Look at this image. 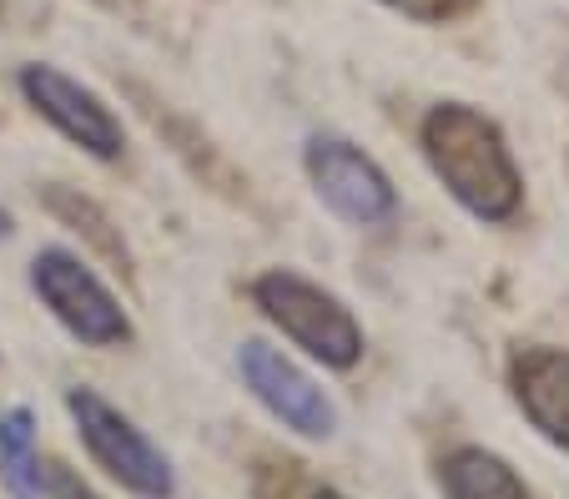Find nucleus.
I'll use <instances>...</instances> for the list:
<instances>
[{
    "instance_id": "f03ea898",
    "label": "nucleus",
    "mask_w": 569,
    "mask_h": 499,
    "mask_svg": "<svg viewBox=\"0 0 569 499\" xmlns=\"http://www.w3.org/2000/svg\"><path fill=\"white\" fill-rule=\"evenodd\" d=\"M248 298L312 363H322V369H333V373H348L363 363L368 333L333 288H322V282L302 278L292 268H268L248 282Z\"/></svg>"
},
{
    "instance_id": "2eb2a0df",
    "label": "nucleus",
    "mask_w": 569,
    "mask_h": 499,
    "mask_svg": "<svg viewBox=\"0 0 569 499\" xmlns=\"http://www.w3.org/2000/svg\"><path fill=\"white\" fill-rule=\"evenodd\" d=\"M308 499H348V495H343V489H312Z\"/></svg>"
},
{
    "instance_id": "20e7f679",
    "label": "nucleus",
    "mask_w": 569,
    "mask_h": 499,
    "mask_svg": "<svg viewBox=\"0 0 569 499\" xmlns=\"http://www.w3.org/2000/svg\"><path fill=\"white\" fill-rule=\"evenodd\" d=\"M31 288L46 303V313L87 348H127L137 338V323L111 293V282L71 248H41L31 258Z\"/></svg>"
},
{
    "instance_id": "9d476101",
    "label": "nucleus",
    "mask_w": 569,
    "mask_h": 499,
    "mask_svg": "<svg viewBox=\"0 0 569 499\" xmlns=\"http://www.w3.org/2000/svg\"><path fill=\"white\" fill-rule=\"evenodd\" d=\"M41 197H46V207H51L56 222H66L71 232H81V238H87L91 248H97L101 258L111 262V268L131 272V248H127V238H121L117 222L107 218V207L91 202V197L76 192V187H61V182H51Z\"/></svg>"
},
{
    "instance_id": "f8f14e48",
    "label": "nucleus",
    "mask_w": 569,
    "mask_h": 499,
    "mask_svg": "<svg viewBox=\"0 0 569 499\" xmlns=\"http://www.w3.org/2000/svg\"><path fill=\"white\" fill-rule=\"evenodd\" d=\"M383 6H388V11H398V16H409V21L439 26V21H453V16H463L473 0H383Z\"/></svg>"
},
{
    "instance_id": "9b49d317",
    "label": "nucleus",
    "mask_w": 569,
    "mask_h": 499,
    "mask_svg": "<svg viewBox=\"0 0 569 499\" xmlns=\"http://www.w3.org/2000/svg\"><path fill=\"white\" fill-rule=\"evenodd\" d=\"M0 479L11 485L16 499H41L46 469H41V455H36V413L31 409L0 413Z\"/></svg>"
},
{
    "instance_id": "1a4fd4ad",
    "label": "nucleus",
    "mask_w": 569,
    "mask_h": 499,
    "mask_svg": "<svg viewBox=\"0 0 569 499\" xmlns=\"http://www.w3.org/2000/svg\"><path fill=\"white\" fill-rule=\"evenodd\" d=\"M439 495L443 499H535L519 469L483 445H459L439 455Z\"/></svg>"
},
{
    "instance_id": "7ed1b4c3",
    "label": "nucleus",
    "mask_w": 569,
    "mask_h": 499,
    "mask_svg": "<svg viewBox=\"0 0 569 499\" xmlns=\"http://www.w3.org/2000/svg\"><path fill=\"white\" fill-rule=\"evenodd\" d=\"M66 413H71V423H76V439L87 445L97 469H107L111 485H121L137 499H172L177 495V465L131 413H121L117 403L101 399L87 383L66 389Z\"/></svg>"
},
{
    "instance_id": "dca6fc26",
    "label": "nucleus",
    "mask_w": 569,
    "mask_h": 499,
    "mask_svg": "<svg viewBox=\"0 0 569 499\" xmlns=\"http://www.w3.org/2000/svg\"><path fill=\"white\" fill-rule=\"evenodd\" d=\"M101 6H111V0H101Z\"/></svg>"
},
{
    "instance_id": "39448f33",
    "label": "nucleus",
    "mask_w": 569,
    "mask_h": 499,
    "mask_svg": "<svg viewBox=\"0 0 569 499\" xmlns=\"http://www.w3.org/2000/svg\"><path fill=\"white\" fill-rule=\"evenodd\" d=\"M302 172H308L318 202L348 228H383L398 218V187L358 141L338 131H312L302 147Z\"/></svg>"
},
{
    "instance_id": "423d86ee",
    "label": "nucleus",
    "mask_w": 569,
    "mask_h": 499,
    "mask_svg": "<svg viewBox=\"0 0 569 499\" xmlns=\"http://www.w3.org/2000/svg\"><path fill=\"white\" fill-rule=\"evenodd\" d=\"M237 373L248 393L272 419L298 439H333L338 435V403L292 353H282L268 338H242L237 343Z\"/></svg>"
},
{
    "instance_id": "ddd939ff",
    "label": "nucleus",
    "mask_w": 569,
    "mask_h": 499,
    "mask_svg": "<svg viewBox=\"0 0 569 499\" xmlns=\"http://www.w3.org/2000/svg\"><path fill=\"white\" fill-rule=\"evenodd\" d=\"M41 495H46V499H101L97 489L87 485V479L76 475V469H66V465H46V485H41Z\"/></svg>"
},
{
    "instance_id": "4468645a",
    "label": "nucleus",
    "mask_w": 569,
    "mask_h": 499,
    "mask_svg": "<svg viewBox=\"0 0 569 499\" xmlns=\"http://www.w3.org/2000/svg\"><path fill=\"white\" fill-rule=\"evenodd\" d=\"M11 232H16V218H11V212H6V207H0V242L11 238Z\"/></svg>"
},
{
    "instance_id": "f257e3e1",
    "label": "nucleus",
    "mask_w": 569,
    "mask_h": 499,
    "mask_svg": "<svg viewBox=\"0 0 569 499\" xmlns=\"http://www.w3.org/2000/svg\"><path fill=\"white\" fill-rule=\"evenodd\" d=\"M419 147L443 192L479 222H515L525 207V177L495 117L469 101H439L419 127Z\"/></svg>"
},
{
    "instance_id": "6e6552de",
    "label": "nucleus",
    "mask_w": 569,
    "mask_h": 499,
    "mask_svg": "<svg viewBox=\"0 0 569 499\" xmlns=\"http://www.w3.org/2000/svg\"><path fill=\"white\" fill-rule=\"evenodd\" d=\"M509 389H515L519 413L549 445L569 455V348H549V343L515 348Z\"/></svg>"
},
{
    "instance_id": "0eeeda50",
    "label": "nucleus",
    "mask_w": 569,
    "mask_h": 499,
    "mask_svg": "<svg viewBox=\"0 0 569 499\" xmlns=\"http://www.w3.org/2000/svg\"><path fill=\"white\" fill-rule=\"evenodd\" d=\"M21 97L31 101V111L41 121H51L71 147H81L87 157L97 162H117L127 152V127L121 117L107 107V97H97L91 87H81L76 77H66L61 66H21V77H16Z\"/></svg>"
}]
</instances>
